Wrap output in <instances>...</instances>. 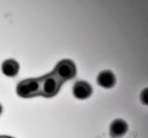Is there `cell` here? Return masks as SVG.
Wrapping results in <instances>:
<instances>
[{"mask_svg": "<svg viewBox=\"0 0 148 138\" xmlns=\"http://www.w3.org/2000/svg\"><path fill=\"white\" fill-rule=\"evenodd\" d=\"M2 138H14V137H9V136H2Z\"/></svg>", "mask_w": 148, "mask_h": 138, "instance_id": "10", "label": "cell"}, {"mask_svg": "<svg viewBox=\"0 0 148 138\" xmlns=\"http://www.w3.org/2000/svg\"><path fill=\"white\" fill-rule=\"evenodd\" d=\"M39 83H40V95L46 98L54 97L59 92V89L61 86V83L52 74H47L40 77Z\"/></svg>", "mask_w": 148, "mask_h": 138, "instance_id": "3", "label": "cell"}, {"mask_svg": "<svg viewBox=\"0 0 148 138\" xmlns=\"http://www.w3.org/2000/svg\"><path fill=\"white\" fill-rule=\"evenodd\" d=\"M20 64L13 59H7L1 64V71L7 77H15L18 74Z\"/></svg>", "mask_w": 148, "mask_h": 138, "instance_id": "7", "label": "cell"}, {"mask_svg": "<svg viewBox=\"0 0 148 138\" xmlns=\"http://www.w3.org/2000/svg\"><path fill=\"white\" fill-rule=\"evenodd\" d=\"M1 113H2V106H1V103H0V115H1Z\"/></svg>", "mask_w": 148, "mask_h": 138, "instance_id": "9", "label": "cell"}, {"mask_svg": "<svg viewBox=\"0 0 148 138\" xmlns=\"http://www.w3.org/2000/svg\"><path fill=\"white\" fill-rule=\"evenodd\" d=\"M97 84L104 89H111L116 84V76L111 70H103L97 76Z\"/></svg>", "mask_w": 148, "mask_h": 138, "instance_id": "6", "label": "cell"}, {"mask_svg": "<svg viewBox=\"0 0 148 138\" xmlns=\"http://www.w3.org/2000/svg\"><path fill=\"white\" fill-rule=\"evenodd\" d=\"M147 95H148V89H143V91L140 94V100H141V102L143 105H147L148 103V97Z\"/></svg>", "mask_w": 148, "mask_h": 138, "instance_id": "8", "label": "cell"}, {"mask_svg": "<svg viewBox=\"0 0 148 138\" xmlns=\"http://www.w3.org/2000/svg\"><path fill=\"white\" fill-rule=\"evenodd\" d=\"M16 93L22 98H32L40 95L39 78H28L16 85Z\"/></svg>", "mask_w": 148, "mask_h": 138, "instance_id": "2", "label": "cell"}, {"mask_svg": "<svg viewBox=\"0 0 148 138\" xmlns=\"http://www.w3.org/2000/svg\"><path fill=\"white\" fill-rule=\"evenodd\" d=\"M127 129H128V125L126 121H124L123 118H116L111 122L109 132L112 138H119L127 132Z\"/></svg>", "mask_w": 148, "mask_h": 138, "instance_id": "5", "label": "cell"}, {"mask_svg": "<svg viewBox=\"0 0 148 138\" xmlns=\"http://www.w3.org/2000/svg\"><path fill=\"white\" fill-rule=\"evenodd\" d=\"M72 91H73L74 97L77 99H87L92 93V89L90 84L84 80H77L76 83H74Z\"/></svg>", "mask_w": 148, "mask_h": 138, "instance_id": "4", "label": "cell"}, {"mask_svg": "<svg viewBox=\"0 0 148 138\" xmlns=\"http://www.w3.org/2000/svg\"><path fill=\"white\" fill-rule=\"evenodd\" d=\"M51 74L62 84L76 76V67L71 60H61L56 64Z\"/></svg>", "mask_w": 148, "mask_h": 138, "instance_id": "1", "label": "cell"}, {"mask_svg": "<svg viewBox=\"0 0 148 138\" xmlns=\"http://www.w3.org/2000/svg\"><path fill=\"white\" fill-rule=\"evenodd\" d=\"M0 138H2V136H0Z\"/></svg>", "mask_w": 148, "mask_h": 138, "instance_id": "11", "label": "cell"}]
</instances>
